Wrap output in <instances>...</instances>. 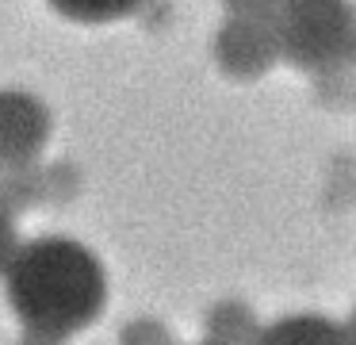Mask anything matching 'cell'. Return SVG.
Listing matches in <instances>:
<instances>
[{
  "instance_id": "obj_10",
  "label": "cell",
  "mask_w": 356,
  "mask_h": 345,
  "mask_svg": "<svg viewBox=\"0 0 356 345\" xmlns=\"http://www.w3.org/2000/svg\"><path fill=\"white\" fill-rule=\"evenodd\" d=\"M24 345H62V342H58V337H42V334H27Z\"/></svg>"
},
{
  "instance_id": "obj_9",
  "label": "cell",
  "mask_w": 356,
  "mask_h": 345,
  "mask_svg": "<svg viewBox=\"0 0 356 345\" xmlns=\"http://www.w3.org/2000/svg\"><path fill=\"white\" fill-rule=\"evenodd\" d=\"M230 15H245V20H272L280 0H226Z\"/></svg>"
},
{
  "instance_id": "obj_1",
  "label": "cell",
  "mask_w": 356,
  "mask_h": 345,
  "mask_svg": "<svg viewBox=\"0 0 356 345\" xmlns=\"http://www.w3.org/2000/svg\"><path fill=\"white\" fill-rule=\"evenodd\" d=\"M0 280L12 314L27 334L58 342L88 330L108 307V273L100 257L65 234L19 242Z\"/></svg>"
},
{
  "instance_id": "obj_4",
  "label": "cell",
  "mask_w": 356,
  "mask_h": 345,
  "mask_svg": "<svg viewBox=\"0 0 356 345\" xmlns=\"http://www.w3.org/2000/svg\"><path fill=\"white\" fill-rule=\"evenodd\" d=\"M280 58L272 20H245L230 15L215 35V61L230 77H261Z\"/></svg>"
},
{
  "instance_id": "obj_11",
  "label": "cell",
  "mask_w": 356,
  "mask_h": 345,
  "mask_svg": "<svg viewBox=\"0 0 356 345\" xmlns=\"http://www.w3.org/2000/svg\"><path fill=\"white\" fill-rule=\"evenodd\" d=\"M345 334H348V345H356V307H353V314H348V322H345Z\"/></svg>"
},
{
  "instance_id": "obj_7",
  "label": "cell",
  "mask_w": 356,
  "mask_h": 345,
  "mask_svg": "<svg viewBox=\"0 0 356 345\" xmlns=\"http://www.w3.org/2000/svg\"><path fill=\"white\" fill-rule=\"evenodd\" d=\"M257 330L261 326H253V314L241 303H218L207 314V342L203 345H253Z\"/></svg>"
},
{
  "instance_id": "obj_5",
  "label": "cell",
  "mask_w": 356,
  "mask_h": 345,
  "mask_svg": "<svg viewBox=\"0 0 356 345\" xmlns=\"http://www.w3.org/2000/svg\"><path fill=\"white\" fill-rule=\"evenodd\" d=\"M253 345H348L345 322L318 311H295L257 330Z\"/></svg>"
},
{
  "instance_id": "obj_3",
  "label": "cell",
  "mask_w": 356,
  "mask_h": 345,
  "mask_svg": "<svg viewBox=\"0 0 356 345\" xmlns=\"http://www.w3.org/2000/svg\"><path fill=\"white\" fill-rule=\"evenodd\" d=\"M50 107L27 89H0V169H27L50 142Z\"/></svg>"
},
{
  "instance_id": "obj_8",
  "label": "cell",
  "mask_w": 356,
  "mask_h": 345,
  "mask_svg": "<svg viewBox=\"0 0 356 345\" xmlns=\"http://www.w3.org/2000/svg\"><path fill=\"white\" fill-rule=\"evenodd\" d=\"M19 250V234H16V215H12L8 199L0 196V276H4V268H8L12 253Z\"/></svg>"
},
{
  "instance_id": "obj_2",
  "label": "cell",
  "mask_w": 356,
  "mask_h": 345,
  "mask_svg": "<svg viewBox=\"0 0 356 345\" xmlns=\"http://www.w3.org/2000/svg\"><path fill=\"white\" fill-rule=\"evenodd\" d=\"M272 31L280 58L302 73H333L356 58L353 0H280Z\"/></svg>"
},
{
  "instance_id": "obj_6",
  "label": "cell",
  "mask_w": 356,
  "mask_h": 345,
  "mask_svg": "<svg viewBox=\"0 0 356 345\" xmlns=\"http://www.w3.org/2000/svg\"><path fill=\"white\" fill-rule=\"evenodd\" d=\"M58 15L73 23H85V27H104V23L127 20L142 8V0H47Z\"/></svg>"
}]
</instances>
